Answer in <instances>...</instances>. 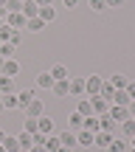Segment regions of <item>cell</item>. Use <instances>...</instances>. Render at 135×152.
<instances>
[{"instance_id":"obj_53","label":"cell","mask_w":135,"mask_h":152,"mask_svg":"<svg viewBox=\"0 0 135 152\" xmlns=\"http://www.w3.org/2000/svg\"><path fill=\"white\" fill-rule=\"evenodd\" d=\"M20 152H26V149H20Z\"/></svg>"},{"instance_id":"obj_2","label":"cell","mask_w":135,"mask_h":152,"mask_svg":"<svg viewBox=\"0 0 135 152\" xmlns=\"http://www.w3.org/2000/svg\"><path fill=\"white\" fill-rule=\"evenodd\" d=\"M6 26H11L14 31H26V14L23 11H9L6 14Z\"/></svg>"},{"instance_id":"obj_27","label":"cell","mask_w":135,"mask_h":152,"mask_svg":"<svg viewBox=\"0 0 135 152\" xmlns=\"http://www.w3.org/2000/svg\"><path fill=\"white\" fill-rule=\"evenodd\" d=\"M42 147L48 149V152H56V149L62 147V144H59V135H56V132H51V135L45 138V144H42Z\"/></svg>"},{"instance_id":"obj_12","label":"cell","mask_w":135,"mask_h":152,"mask_svg":"<svg viewBox=\"0 0 135 152\" xmlns=\"http://www.w3.org/2000/svg\"><path fill=\"white\" fill-rule=\"evenodd\" d=\"M54 76H51V71H42V73H39L37 76V87H42V90H51V87H54Z\"/></svg>"},{"instance_id":"obj_51","label":"cell","mask_w":135,"mask_h":152,"mask_svg":"<svg viewBox=\"0 0 135 152\" xmlns=\"http://www.w3.org/2000/svg\"><path fill=\"white\" fill-rule=\"evenodd\" d=\"M0 152H6V149H3V144H0Z\"/></svg>"},{"instance_id":"obj_16","label":"cell","mask_w":135,"mask_h":152,"mask_svg":"<svg viewBox=\"0 0 135 152\" xmlns=\"http://www.w3.org/2000/svg\"><path fill=\"white\" fill-rule=\"evenodd\" d=\"M130 149V144L124 141V138H113V141L107 144V152H127Z\"/></svg>"},{"instance_id":"obj_36","label":"cell","mask_w":135,"mask_h":152,"mask_svg":"<svg viewBox=\"0 0 135 152\" xmlns=\"http://www.w3.org/2000/svg\"><path fill=\"white\" fill-rule=\"evenodd\" d=\"M11 31H14V28L3 23V26H0V42H9V39H11Z\"/></svg>"},{"instance_id":"obj_18","label":"cell","mask_w":135,"mask_h":152,"mask_svg":"<svg viewBox=\"0 0 135 152\" xmlns=\"http://www.w3.org/2000/svg\"><path fill=\"white\" fill-rule=\"evenodd\" d=\"M130 102H132V99H130V93H127V90H115V96H113V102H110V104H121V107H130Z\"/></svg>"},{"instance_id":"obj_45","label":"cell","mask_w":135,"mask_h":152,"mask_svg":"<svg viewBox=\"0 0 135 152\" xmlns=\"http://www.w3.org/2000/svg\"><path fill=\"white\" fill-rule=\"evenodd\" d=\"M130 152H135V135L130 138Z\"/></svg>"},{"instance_id":"obj_6","label":"cell","mask_w":135,"mask_h":152,"mask_svg":"<svg viewBox=\"0 0 135 152\" xmlns=\"http://www.w3.org/2000/svg\"><path fill=\"white\" fill-rule=\"evenodd\" d=\"M37 132H42V135H51V132H54V118L42 113V115L37 118Z\"/></svg>"},{"instance_id":"obj_11","label":"cell","mask_w":135,"mask_h":152,"mask_svg":"<svg viewBox=\"0 0 135 152\" xmlns=\"http://www.w3.org/2000/svg\"><path fill=\"white\" fill-rule=\"evenodd\" d=\"M82 130H87V132H99V130H101V121H99V115H85V121H82Z\"/></svg>"},{"instance_id":"obj_26","label":"cell","mask_w":135,"mask_h":152,"mask_svg":"<svg viewBox=\"0 0 135 152\" xmlns=\"http://www.w3.org/2000/svg\"><path fill=\"white\" fill-rule=\"evenodd\" d=\"M3 107H6V110H20L17 93H6V96H3Z\"/></svg>"},{"instance_id":"obj_5","label":"cell","mask_w":135,"mask_h":152,"mask_svg":"<svg viewBox=\"0 0 135 152\" xmlns=\"http://www.w3.org/2000/svg\"><path fill=\"white\" fill-rule=\"evenodd\" d=\"M90 99V104H93V115H101V113H107L110 110V102L107 99H101V96H87Z\"/></svg>"},{"instance_id":"obj_8","label":"cell","mask_w":135,"mask_h":152,"mask_svg":"<svg viewBox=\"0 0 135 152\" xmlns=\"http://www.w3.org/2000/svg\"><path fill=\"white\" fill-rule=\"evenodd\" d=\"M0 73H3V76H11V79H14V76L20 73V62H17L14 56H11V59H6V62H3V68H0Z\"/></svg>"},{"instance_id":"obj_37","label":"cell","mask_w":135,"mask_h":152,"mask_svg":"<svg viewBox=\"0 0 135 152\" xmlns=\"http://www.w3.org/2000/svg\"><path fill=\"white\" fill-rule=\"evenodd\" d=\"M23 130H26V132H31V135H34V132H37V118H26Z\"/></svg>"},{"instance_id":"obj_42","label":"cell","mask_w":135,"mask_h":152,"mask_svg":"<svg viewBox=\"0 0 135 152\" xmlns=\"http://www.w3.org/2000/svg\"><path fill=\"white\" fill-rule=\"evenodd\" d=\"M28 152H48V149H45V147H39V144H34V147L28 149Z\"/></svg>"},{"instance_id":"obj_44","label":"cell","mask_w":135,"mask_h":152,"mask_svg":"<svg viewBox=\"0 0 135 152\" xmlns=\"http://www.w3.org/2000/svg\"><path fill=\"white\" fill-rule=\"evenodd\" d=\"M127 110H130V115H135V99L130 102V107H127Z\"/></svg>"},{"instance_id":"obj_33","label":"cell","mask_w":135,"mask_h":152,"mask_svg":"<svg viewBox=\"0 0 135 152\" xmlns=\"http://www.w3.org/2000/svg\"><path fill=\"white\" fill-rule=\"evenodd\" d=\"M0 54H3L6 59H11V56L17 54V48H14V45H11V42H0Z\"/></svg>"},{"instance_id":"obj_23","label":"cell","mask_w":135,"mask_h":152,"mask_svg":"<svg viewBox=\"0 0 135 152\" xmlns=\"http://www.w3.org/2000/svg\"><path fill=\"white\" fill-rule=\"evenodd\" d=\"M127 82H130V76H124V73H113L110 85H113L115 90H124V87H127Z\"/></svg>"},{"instance_id":"obj_52","label":"cell","mask_w":135,"mask_h":152,"mask_svg":"<svg viewBox=\"0 0 135 152\" xmlns=\"http://www.w3.org/2000/svg\"><path fill=\"white\" fill-rule=\"evenodd\" d=\"M20 3H26V0H20Z\"/></svg>"},{"instance_id":"obj_1","label":"cell","mask_w":135,"mask_h":152,"mask_svg":"<svg viewBox=\"0 0 135 152\" xmlns=\"http://www.w3.org/2000/svg\"><path fill=\"white\" fill-rule=\"evenodd\" d=\"M101 85H104V76L90 73L85 79V96H99V93H101Z\"/></svg>"},{"instance_id":"obj_38","label":"cell","mask_w":135,"mask_h":152,"mask_svg":"<svg viewBox=\"0 0 135 152\" xmlns=\"http://www.w3.org/2000/svg\"><path fill=\"white\" fill-rule=\"evenodd\" d=\"M14 48H20V42H23V31H11V39H9Z\"/></svg>"},{"instance_id":"obj_39","label":"cell","mask_w":135,"mask_h":152,"mask_svg":"<svg viewBox=\"0 0 135 152\" xmlns=\"http://www.w3.org/2000/svg\"><path fill=\"white\" fill-rule=\"evenodd\" d=\"M104 3H107V9H121L127 0H104Z\"/></svg>"},{"instance_id":"obj_19","label":"cell","mask_w":135,"mask_h":152,"mask_svg":"<svg viewBox=\"0 0 135 152\" xmlns=\"http://www.w3.org/2000/svg\"><path fill=\"white\" fill-rule=\"evenodd\" d=\"M17 141H20V149H26V152L34 147V135H31V132H26V130L17 135Z\"/></svg>"},{"instance_id":"obj_47","label":"cell","mask_w":135,"mask_h":152,"mask_svg":"<svg viewBox=\"0 0 135 152\" xmlns=\"http://www.w3.org/2000/svg\"><path fill=\"white\" fill-rule=\"evenodd\" d=\"M56 152H70V149H68V147H59V149H56Z\"/></svg>"},{"instance_id":"obj_14","label":"cell","mask_w":135,"mask_h":152,"mask_svg":"<svg viewBox=\"0 0 135 152\" xmlns=\"http://www.w3.org/2000/svg\"><path fill=\"white\" fill-rule=\"evenodd\" d=\"M34 99H37V96H34V90H31V87H28V90H20V93H17V102H20V110H26L28 104L34 102Z\"/></svg>"},{"instance_id":"obj_41","label":"cell","mask_w":135,"mask_h":152,"mask_svg":"<svg viewBox=\"0 0 135 152\" xmlns=\"http://www.w3.org/2000/svg\"><path fill=\"white\" fill-rule=\"evenodd\" d=\"M79 3H82V0H62V6H65V9H76Z\"/></svg>"},{"instance_id":"obj_4","label":"cell","mask_w":135,"mask_h":152,"mask_svg":"<svg viewBox=\"0 0 135 152\" xmlns=\"http://www.w3.org/2000/svg\"><path fill=\"white\" fill-rule=\"evenodd\" d=\"M42 113H45V102H42V99H34V102L26 107V115H28V118H39Z\"/></svg>"},{"instance_id":"obj_22","label":"cell","mask_w":135,"mask_h":152,"mask_svg":"<svg viewBox=\"0 0 135 152\" xmlns=\"http://www.w3.org/2000/svg\"><path fill=\"white\" fill-rule=\"evenodd\" d=\"M37 11H39V6L34 3V0H26V3H23V14H26V20L37 17Z\"/></svg>"},{"instance_id":"obj_46","label":"cell","mask_w":135,"mask_h":152,"mask_svg":"<svg viewBox=\"0 0 135 152\" xmlns=\"http://www.w3.org/2000/svg\"><path fill=\"white\" fill-rule=\"evenodd\" d=\"M3 138H6V130H0V144H3Z\"/></svg>"},{"instance_id":"obj_13","label":"cell","mask_w":135,"mask_h":152,"mask_svg":"<svg viewBox=\"0 0 135 152\" xmlns=\"http://www.w3.org/2000/svg\"><path fill=\"white\" fill-rule=\"evenodd\" d=\"M37 17H39V20H42V23H45V26H48V23H51V20H54V17H56V9H54V6H39Z\"/></svg>"},{"instance_id":"obj_10","label":"cell","mask_w":135,"mask_h":152,"mask_svg":"<svg viewBox=\"0 0 135 152\" xmlns=\"http://www.w3.org/2000/svg\"><path fill=\"white\" fill-rule=\"evenodd\" d=\"M59 144H62V147H68V149L79 147V141H76V132H73V130H65V132H59Z\"/></svg>"},{"instance_id":"obj_3","label":"cell","mask_w":135,"mask_h":152,"mask_svg":"<svg viewBox=\"0 0 135 152\" xmlns=\"http://www.w3.org/2000/svg\"><path fill=\"white\" fill-rule=\"evenodd\" d=\"M107 113H110V118H113L115 124H121V121H127V118H130V110H127V107H121V104H110V110H107Z\"/></svg>"},{"instance_id":"obj_30","label":"cell","mask_w":135,"mask_h":152,"mask_svg":"<svg viewBox=\"0 0 135 152\" xmlns=\"http://www.w3.org/2000/svg\"><path fill=\"white\" fill-rule=\"evenodd\" d=\"M45 23L39 20V17H31V20H26V31H42Z\"/></svg>"},{"instance_id":"obj_28","label":"cell","mask_w":135,"mask_h":152,"mask_svg":"<svg viewBox=\"0 0 135 152\" xmlns=\"http://www.w3.org/2000/svg\"><path fill=\"white\" fill-rule=\"evenodd\" d=\"M101 99H107V102H113V96H115V87L110 85V79H104V85H101V93H99Z\"/></svg>"},{"instance_id":"obj_24","label":"cell","mask_w":135,"mask_h":152,"mask_svg":"<svg viewBox=\"0 0 135 152\" xmlns=\"http://www.w3.org/2000/svg\"><path fill=\"white\" fill-rule=\"evenodd\" d=\"M76 113H82V115H93V104H90V99H79V104H76Z\"/></svg>"},{"instance_id":"obj_7","label":"cell","mask_w":135,"mask_h":152,"mask_svg":"<svg viewBox=\"0 0 135 152\" xmlns=\"http://www.w3.org/2000/svg\"><path fill=\"white\" fill-rule=\"evenodd\" d=\"M70 79H56L54 82V87H51V93H54V96H59V99H65V96H70Z\"/></svg>"},{"instance_id":"obj_17","label":"cell","mask_w":135,"mask_h":152,"mask_svg":"<svg viewBox=\"0 0 135 152\" xmlns=\"http://www.w3.org/2000/svg\"><path fill=\"white\" fill-rule=\"evenodd\" d=\"M6 93H14V79L0 73V96H6Z\"/></svg>"},{"instance_id":"obj_15","label":"cell","mask_w":135,"mask_h":152,"mask_svg":"<svg viewBox=\"0 0 135 152\" xmlns=\"http://www.w3.org/2000/svg\"><path fill=\"white\" fill-rule=\"evenodd\" d=\"M82 121H85V115H82V113H76V110L68 115V127H70L73 132H79V130H82Z\"/></svg>"},{"instance_id":"obj_25","label":"cell","mask_w":135,"mask_h":152,"mask_svg":"<svg viewBox=\"0 0 135 152\" xmlns=\"http://www.w3.org/2000/svg\"><path fill=\"white\" fill-rule=\"evenodd\" d=\"M76 141H79V147H93V132L79 130V132H76Z\"/></svg>"},{"instance_id":"obj_31","label":"cell","mask_w":135,"mask_h":152,"mask_svg":"<svg viewBox=\"0 0 135 152\" xmlns=\"http://www.w3.org/2000/svg\"><path fill=\"white\" fill-rule=\"evenodd\" d=\"M99 121H101V130H107V132L115 130V121L110 118V113H101V115H99Z\"/></svg>"},{"instance_id":"obj_48","label":"cell","mask_w":135,"mask_h":152,"mask_svg":"<svg viewBox=\"0 0 135 152\" xmlns=\"http://www.w3.org/2000/svg\"><path fill=\"white\" fill-rule=\"evenodd\" d=\"M3 110H6V107H3V96H0V113H3Z\"/></svg>"},{"instance_id":"obj_21","label":"cell","mask_w":135,"mask_h":152,"mask_svg":"<svg viewBox=\"0 0 135 152\" xmlns=\"http://www.w3.org/2000/svg\"><path fill=\"white\" fill-rule=\"evenodd\" d=\"M70 96H85V79H70Z\"/></svg>"},{"instance_id":"obj_50","label":"cell","mask_w":135,"mask_h":152,"mask_svg":"<svg viewBox=\"0 0 135 152\" xmlns=\"http://www.w3.org/2000/svg\"><path fill=\"white\" fill-rule=\"evenodd\" d=\"M3 6H6V0H0V9H3Z\"/></svg>"},{"instance_id":"obj_49","label":"cell","mask_w":135,"mask_h":152,"mask_svg":"<svg viewBox=\"0 0 135 152\" xmlns=\"http://www.w3.org/2000/svg\"><path fill=\"white\" fill-rule=\"evenodd\" d=\"M3 62H6V56H3V54H0V68H3Z\"/></svg>"},{"instance_id":"obj_20","label":"cell","mask_w":135,"mask_h":152,"mask_svg":"<svg viewBox=\"0 0 135 152\" xmlns=\"http://www.w3.org/2000/svg\"><path fill=\"white\" fill-rule=\"evenodd\" d=\"M3 149L6 152H20V141H17V135H6L3 138Z\"/></svg>"},{"instance_id":"obj_32","label":"cell","mask_w":135,"mask_h":152,"mask_svg":"<svg viewBox=\"0 0 135 152\" xmlns=\"http://www.w3.org/2000/svg\"><path fill=\"white\" fill-rule=\"evenodd\" d=\"M51 76H54V79H70V73H68L65 65H54L51 68Z\"/></svg>"},{"instance_id":"obj_34","label":"cell","mask_w":135,"mask_h":152,"mask_svg":"<svg viewBox=\"0 0 135 152\" xmlns=\"http://www.w3.org/2000/svg\"><path fill=\"white\" fill-rule=\"evenodd\" d=\"M87 6H90V9L96 11V14H101V11L107 9V3H104V0H87Z\"/></svg>"},{"instance_id":"obj_40","label":"cell","mask_w":135,"mask_h":152,"mask_svg":"<svg viewBox=\"0 0 135 152\" xmlns=\"http://www.w3.org/2000/svg\"><path fill=\"white\" fill-rule=\"evenodd\" d=\"M124 90L130 93V99H135V79H130V82H127V87H124Z\"/></svg>"},{"instance_id":"obj_9","label":"cell","mask_w":135,"mask_h":152,"mask_svg":"<svg viewBox=\"0 0 135 152\" xmlns=\"http://www.w3.org/2000/svg\"><path fill=\"white\" fill-rule=\"evenodd\" d=\"M113 141V132H107V130H99V132H93V147H104L107 149V144Z\"/></svg>"},{"instance_id":"obj_29","label":"cell","mask_w":135,"mask_h":152,"mask_svg":"<svg viewBox=\"0 0 135 152\" xmlns=\"http://www.w3.org/2000/svg\"><path fill=\"white\" fill-rule=\"evenodd\" d=\"M121 132H124L127 138H132V135H135V118H132V115H130L127 121H121Z\"/></svg>"},{"instance_id":"obj_35","label":"cell","mask_w":135,"mask_h":152,"mask_svg":"<svg viewBox=\"0 0 135 152\" xmlns=\"http://www.w3.org/2000/svg\"><path fill=\"white\" fill-rule=\"evenodd\" d=\"M3 9H6V14H9V11H23V3L20 0H6Z\"/></svg>"},{"instance_id":"obj_43","label":"cell","mask_w":135,"mask_h":152,"mask_svg":"<svg viewBox=\"0 0 135 152\" xmlns=\"http://www.w3.org/2000/svg\"><path fill=\"white\" fill-rule=\"evenodd\" d=\"M34 3H37V6H54L51 0H34Z\"/></svg>"}]
</instances>
